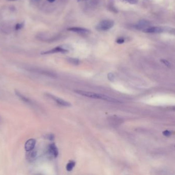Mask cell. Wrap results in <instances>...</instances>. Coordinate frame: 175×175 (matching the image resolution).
<instances>
[{"instance_id": "cell-1", "label": "cell", "mask_w": 175, "mask_h": 175, "mask_svg": "<svg viewBox=\"0 0 175 175\" xmlns=\"http://www.w3.org/2000/svg\"><path fill=\"white\" fill-rule=\"evenodd\" d=\"M74 91L78 94L82 95L83 96H85V97L91 98L100 99V100H104V101L111 102H114V103H122L121 101L117 100L111 97H109V96H107L106 95L92 93V92L87 91Z\"/></svg>"}, {"instance_id": "cell-2", "label": "cell", "mask_w": 175, "mask_h": 175, "mask_svg": "<svg viewBox=\"0 0 175 175\" xmlns=\"http://www.w3.org/2000/svg\"><path fill=\"white\" fill-rule=\"evenodd\" d=\"M26 69L30 72H34V73L38 74L45 76L50 77V78H55L57 77L56 74L54 72L49 71V70L41 69V68L29 67V68H26Z\"/></svg>"}, {"instance_id": "cell-3", "label": "cell", "mask_w": 175, "mask_h": 175, "mask_svg": "<svg viewBox=\"0 0 175 175\" xmlns=\"http://www.w3.org/2000/svg\"><path fill=\"white\" fill-rule=\"evenodd\" d=\"M114 25V22L112 20H106L101 21L97 26V29L101 31H105L111 28Z\"/></svg>"}, {"instance_id": "cell-4", "label": "cell", "mask_w": 175, "mask_h": 175, "mask_svg": "<svg viewBox=\"0 0 175 175\" xmlns=\"http://www.w3.org/2000/svg\"><path fill=\"white\" fill-rule=\"evenodd\" d=\"M46 96L50 98V99H52L53 100L55 101L56 103H57L59 105H61L63 106H65V107H68V106H70L71 104L70 103H69L67 101H65L64 100H63L62 99H60L58 97H56L54 95H52V94H50L48 93H47L46 94Z\"/></svg>"}, {"instance_id": "cell-5", "label": "cell", "mask_w": 175, "mask_h": 175, "mask_svg": "<svg viewBox=\"0 0 175 175\" xmlns=\"http://www.w3.org/2000/svg\"><path fill=\"white\" fill-rule=\"evenodd\" d=\"M165 30H166V29L164 27H151L144 29L143 32L146 33H161Z\"/></svg>"}, {"instance_id": "cell-6", "label": "cell", "mask_w": 175, "mask_h": 175, "mask_svg": "<svg viewBox=\"0 0 175 175\" xmlns=\"http://www.w3.org/2000/svg\"><path fill=\"white\" fill-rule=\"evenodd\" d=\"M15 94L16 95L17 97L19 98V99L21 100V101H23V102L27 103L28 104L31 105V106H34L35 105V103L33 102V101L31 100L30 99H29L28 98L25 96L24 95H22L21 93H20L18 91H15Z\"/></svg>"}, {"instance_id": "cell-7", "label": "cell", "mask_w": 175, "mask_h": 175, "mask_svg": "<svg viewBox=\"0 0 175 175\" xmlns=\"http://www.w3.org/2000/svg\"><path fill=\"white\" fill-rule=\"evenodd\" d=\"M67 52H68V50L64 49L62 47H57L54 48L52 50H50L47 52H42V55H48V54H56V53H59V52H61V53H66Z\"/></svg>"}, {"instance_id": "cell-8", "label": "cell", "mask_w": 175, "mask_h": 175, "mask_svg": "<svg viewBox=\"0 0 175 175\" xmlns=\"http://www.w3.org/2000/svg\"><path fill=\"white\" fill-rule=\"evenodd\" d=\"M48 152L51 156L54 157L55 158L57 157L59 154V152L57 146H56L55 144L52 143L50 144L48 146Z\"/></svg>"}, {"instance_id": "cell-9", "label": "cell", "mask_w": 175, "mask_h": 175, "mask_svg": "<svg viewBox=\"0 0 175 175\" xmlns=\"http://www.w3.org/2000/svg\"><path fill=\"white\" fill-rule=\"evenodd\" d=\"M35 140L33 139H30L27 140L25 144V149L27 152H30L33 150L35 145Z\"/></svg>"}, {"instance_id": "cell-10", "label": "cell", "mask_w": 175, "mask_h": 175, "mask_svg": "<svg viewBox=\"0 0 175 175\" xmlns=\"http://www.w3.org/2000/svg\"><path fill=\"white\" fill-rule=\"evenodd\" d=\"M67 30L69 31H72L80 34H87L90 32L87 29L80 28V27H72V28H68Z\"/></svg>"}, {"instance_id": "cell-11", "label": "cell", "mask_w": 175, "mask_h": 175, "mask_svg": "<svg viewBox=\"0 0 175 175\" xmlns=\"http://www.w3.org/2000/svg\"><path fill=\"white\" fill-rule=\"evenodd\" d=\"M150 25V23L148 21L142 20V21H140L138 23V24L136 25V28L139 30H141V29L144 30V29L149 27Z\"/></svg>"}, {"instance_id": "cell-12", "label": "cell", "mask_w": 175, "mask_h": 175, "mask_svg": "<svg viewBox=\"0 0 175 175\" xmlns=\"http://www.w3.org/2000/svg\"><path fill=\"white\" fill-rule=\"evenodd\" d=\"M75 164H76V163L73 161H71L70 162H69V163H68V164L66 165L67 171H72L73 168L74 167Z\"/></svg>"}, {"instance_id": "cell-13", "label": "cell", "mask_w": 175, "mask_h": 175, "mask_svg": "<svg viewBox=\"0 0 175 175\" xmlns=\"http://www.w3.org/2000/svg\"><path fill=\"white\" fill-rule=\"evenodd\" d=\"M68 61L70 62V63L74 64V65H78L79 63V61L78 59H74V58H69Z\"/></svg>"}, {"instance_id": "cell-14", "label": "cell", "mask_w": 175, "mask_h": 175, "mask_svg": "<svg viewBox=\"0 0 175 175\" xmlns=\"http://www.w3.org/2000/svg\"><path fill=\"white\" fill-rule=\"evenodd\" d=\"M122 2L125 3H128L131 4H135L138 2V0H121Z\"/></svg>"}, {"instance_id": "cell-15", "label": "cell", "mask_w": 175, "mask_h": 175, "mask_svg": "<svg viewBox=\"0 0 175 175\" xmlns=\"http://www.w3.org/2000/svg\"><path fill=\"white\" fill-rule=\"evenodd\" d=\"M23 26H24V23H18V24H17L16 25L15 29H16V30H20L21 28H22Z\"/></svg>"}, {"instance_id": "cell-16", "label": "cell", "mask_w": 175, "mask_h": 175, "mask_svg": "<svg viewBox=\"0 0 175 175\" xmlns=\"http://www.w3.org/2000/svg\"><path fill=\"white\" fill-rule=\"evenodd\" d=\"M163 134L165 136H169L171 135V132L169 131V130H165L164 132H163Z\"/></svg>"}, {"instance_id": "cell-17", "label": "cell", "mask_w": 175, "mask_h": 175, "mask_svg": "<svg viewBox=\"0 0 175 175\" xmlns=\"http://www.w3.org/2000/svg\"><path fill=\"white\" fill-rule=\"evenodd\" d=\"M161 61H162V63H163L165 65H166L167 66H169L171 65V64L169 63V61H167V60H161Z\"/></svg>"}, {"instance_id": "cell-18", "label": "cell", "mask_w": 175, "mask_h": 175, "mask_svg": "<svg viewBox=\"0 0 175 175\" xmlns=\"http://www.w3.org/2000/svg\"><path fill=\"white\" fill-rule=\"evenodd\" d=\"M124 42V40L123 38H119L117 40V43L118 44H122Z\"/></svg>"}, {"instance_id": "cell-19", "label": "cell", "mask_w": 175, "mask_h": 175, "mask_svg": "<svg viewBox=\"0 0 175 175\" xmlns=\"http://www.w3.org/2000/svg\"><path fill=\"white\" fill-rule=\"evenodd\" d=\"M108 78L109 80L113 81V74L110 73L109 74H108Z\"/></svg>"}, {"instance_id": "cell-20", "label": "cell", "mask_w": 175, "mask_h": 175, "mask_svg": "<svg viewBox=\"0 0 175 175\" xmlns=\"http://www.w3.org/2000/svg\"><path fill=\"white\" fill-rule=\"evenodd\" d=\"M47 138V139H48L49 140H53L54 139V136L53 135H52V134L48 135Z\"/></svg>"}, {"instance_id": "cell-21", "label": "cell", "mask_w": 175, "mask_h": 175, "mask_svg": "<svg viewBox=\"0 0 175 175\" xmlns=\"http://www.w3.org/2000/svg\"><path fill=\"white\" fill-rule=\"evenodd\" d=\"M47 1L50 3H53L55 1V0H47Z\"/></svg>"}, {"instance_id": "cell-22", "label": "cell", "mask_w": 175, "mask_h": 175, "mask_svg": "<svg viewBox=\"0 0 175 175\" xmlns=\"http://www.w3.org/2000/svg\"><path fill=\"white\" fill-rule=\"evenodd\" d=\"M79 1H87V0H78Z\"/></svg>"}, {"instance_id": "cell-23", "label": "cell", "mask_w": 175, "mask_h": 175, "mask_svg": "<svg viewBox=\"0 0 175 175\" xmlns=\"http://www.w3.org/2000/svg\"><path fill=\"white\" fill-rule=\"evenodd\" d=\"M9 1H17V0H9Z\"/></svg>"}, {"instance_id": "cell-24", "label": "cell", "mask_w": 175, "mask_h": 175, "mask_svg": "<svg viewBox=\"0 0 175 175\" xmlns=\"http://www.w3.org/2000/svg\"><path fill=\"white\" fill-rule=\"evenodd\" d=\"M1 117H0V123H1Z\"/></svg>"}]
</instances>
